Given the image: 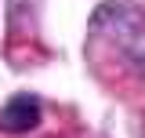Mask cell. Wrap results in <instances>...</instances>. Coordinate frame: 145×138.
Returning a JSON list of instances; mask_svg holds the SVG:
<instances>
[{"instance_id":"obj_2","label":"cell","mask_w":145,"mask_h":138,"mask_svg":"<svg viewBox=\"0 0 145 138\" xmlns=\"http://www.w3.org/2000/svg\"><path fill=\"white\" fill-rule=\"evenodd\" d=\"M36 124H40V102L33 95H15L0 109V127L11 131V135H25V131H33Z\"/></svg>"},{"instance_id":"obj_1","label":"cell","mask_w":145,"mask_h":138,"mask_svg":"<svg viewBox=\"0 0 145 138\" xmlns=\"http://www.w3.org/2000/svg\"><path fill=\"white\" fill-rule=\"evenodd\" d=\"M94 29L112 36V44H120L134 73L145 76V15L134 4H105L94 15Z\"/></svg>"}]
</instances>
